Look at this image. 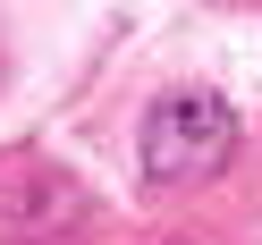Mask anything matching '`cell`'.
<instances>
[{
	"label": "cell",
	"mask_w": 262,
	"mask_h": 245,
	"mask_svg": "<svg viewBox=\"0 0 262 245\" xmlns=\"http://www.w3.org/2000/svg\"><path fill=\"white\" fill-rule=\"evenodd\" d=\"M237 136H245V127H237V110H228V93L178 85V93H161V102L136 119V177L152 194L203 186V177L237 152Z\"/></svg>",
	"instance_id": "1"
}]
</instances>
